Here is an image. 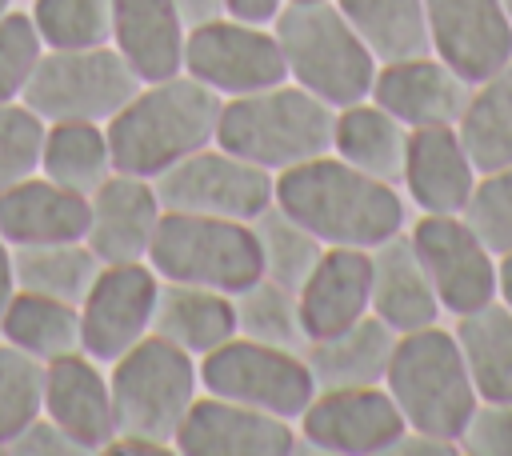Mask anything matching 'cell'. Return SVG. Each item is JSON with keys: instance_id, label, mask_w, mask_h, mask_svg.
I'll return each instance as SVG.
<instances>
[{"instance_id": "d6986e66", "label": "cell", "mask_w": 512, "mask_h": 456, "mask_svg": "<svg viewBox=\"0 0 512 456\" xmlns=\"http://www.w3.org/2000/svg\"><path fill=\"white\" fill-rule=\"evenodd\" d=\"M164 208L156 196V184L148 176L112 172L92 196H88V228L84 244L96 252L100 264H132L148 260L156 224Z\"/></svg>"}, {"instance_id": "8d00e7d4", "label": "cell", "mask_w": 512, "mask_h": 456, "mask_svg": "<svg viewBox=\"0 0 512 456\" xmlns=\"http://www.w3.org/2000/svg\"><path fill=\"white\" fill-rule=\"evenodd\" d=\"M44 412V364L0 340V452Z\"/></svg>"}, {"instance_id": "5bb4252c", "label": "cell", "mask_w": 512, "mask_h": 456, "mask_svg": "<svg viewBox=\"0 0 512 456\" xmlns=\"http://www.w3.org/2000/svg\"><path fill=\"white\" fill-rule=\"evenodd\" d=\"M156 288H160V276L152 272L148 260L100 264L92 288L76 304V312H80V352H88L100 364H112L136 340H144L152 332Z\"/></svg>"}, {"instance_id": "7c38bea8", "label": "cell", "mask_w": 512, "mask_h": 456, "mask_svg": "<svg viewBox=\"0 0 512 456\" xmlns=\"http://www.w3.org/2000/svg\"><path fill=\"white\" fill-rule=\"evenodd\" d=\"M408 236L440 296L444 316H464L496 300L500 260L460 212H416L408 220Z\"/></svg>"}, {"instance_id": "83f0119b", "label": "cell", "mask_w": 512, "mask_h": 456, "mask_svg": "<svg viewBox=\"0 0 512 456\" xmlns=\"http://www.w3.org/2000/svg\"><path fill=\"white\" fill-rule=\"evenodd\" d=\"M452 336L464 352L476 396L512 404V308L496 296L484 308L452 316Z\"/></svg>"}, {"instance_id": "f546056e", "label": "cell", "mask_w": 512, "mask_h": 456, "mask_svg": "<svg viewBox=\"0 0 512 456\" xmlns=\"http://www.w3.org/2000/svg\"><path fill=\"white\" fill-rule=\"evenodd\" d=\"M40 172L48 180L80 192V196H92L116 172L104 124H92V120H56V124H44Z\"/></svg>"}, {"instance_id": "4316f807", "label": "cell", "mask_w": 512, "mask_h": 456, "mask_svg": "<svg viewBox=\"0 0 512 456\" xmlns=\"http://www.w3.org/2000/svg\"><path fill=\"white\" fill-rule=\"evenodd\" d=\"M408 136L412 128H404L388 108H380L372 96L336 108V124H332V152L340 160H348L352 168L396 184L404 176V156H408Z\"/></svg>"}, {"instance_id": "f907efd6", "label": "cell", "mask_w": 512, "mask_h": 456, "mask_svg": "<svg viewBox=\"0 0 512 456\" xmlns=\"http://www.w3.org/2000/svg\"><path fill=\"white\" fill-rule=\"evenodd\" d=\"M292 4H316V0H292Z\"/></svg>"}, {"instance_id": "d6a6232c", "label": "cell", "mask_w": 512, "mask_h": 456, "mask_svg": "<svg viewBox=\"0 0 512 456\" xmlns=\"http://www.w3.org/2000/svg\"><path fill=\"white\" fill-rule=\"evenodd\" d=\"M100 272L96 252L84 240H52V244H20L12 248V280L24 292L56 296L80 304Z\"/></svg>"}, {"instance_id": "f1b7e54d", "label": "cell", "mask_w": 512, "mask_h": 456, "mask_svg": "<svg viewBox=\"0 0 512 456\" xmlns=\"http://www.w3.org/2000/svg\"><path fill=\"white\" fill-rule=\"evenodd\" d=\"M0 340L16 344L40 364H52L68 352H80V312L68 300L16 288L0 312Z\"/></svg>"}, {"instance_id": "f6af8a7d", "label": "cell", "mask_w": 512, "mask_h": 456, "mask_svg": "<svg viewBox=\"0 0 512 456\" xmlns=\"http://www.w3.org/2000/svg\"><path fill=\"white\" fill-rule=\"evenodd\" d=\"M172 8L180 12V20H184L188 28L208 24V20H216V16H228V12H224V0H172Z\"/></svg>"}, {"instance_id": "b9f144b4", "label": "cell", "mask_w": 512, "mask_h": 456, "mask_svg": "<svg viewBox=\"0 0 512 456\" xmlns=\"http://www.w3.org/2000/svg\"><path fill=\"white\" fill-rule=\"evenodd\" d=\"M4 456H80V448L40 412L12 444H8V452Z\"/></svg>"}, {"instance_id": "7dc6e473", "label": "cell", "mask_w": 512, "mask_h": 456, "mask_svg": "<svg viewBox=\"0 0 512 456\" xmlns=\"http://www.w3.org/2000/svg\"><path fill=\"white\" fill-rule=\"evenodd\" d=\"M496 296L512 308V252L500 256V272H496Z\"/></svg>"}, {"instance_id": "ab89813d", "label": "cell", "mask_w": 512, "mask_h": 456, "mask_svg": "<svg viewBox=\"0 0 512 456\" xmlns=\"http://www.w3.org/2000/svg\"><path fill=\"white\" fill-rule=\"evenodd\" d=\"M40 144L44 120L24 100L0 104V192L40 172Z\"/></svg>"}, {"instance_id": "d4e9b609", "label": "cell", "mask_w": 512, "mask_h": 456, "mask_svg": "<svg viewBox=\"0 0 512 456\" xmlns=\"http://www.w3.org/2000/svg\"><path fill=\"white\" fill-rule=\"evenodd\" d=\"M396 348V332L376 320L372 312L356 324L316 336L304 344V364L316 380V388H360V384H384L388 360Z\"/></svg>"}, {"instance_id": "9a60e30c", "label": "cell", "mask_w": 512, "mask_h": 456, "mask_svg": "<svg viewBox=\"0 0 512 456\" xmlns=\"http://www.w3.org/2000/svg\"><path fill=\"white\" fill-rule=\"evenodd\" d=\"M172 448L180 456H292L300 436L296 420L200 392L180 420Z\"/></svg>"}, {"instance_id": "277c9868", "label": "cell", "mask_w": 512, "mask_h": 456, "mask_svg": "<svg viewBox=\"0 0 512 456\" xmlns=\"http://www.w3.org/2000/svg\"><path fill=\"white\" fill-rule=\"evenodd\" d=\"M276 44L284 52V72L292 84L308 88L332 108L356 104L372 92L376 56L352 32L344 12L332 0L316 4H284L272 20Z\"/></svg>"}, {"instance_id": "44dd1931", "label": "cell", "mask_w": 512, "mask_h": 456, "mask_svg": "<svg viewBox=\"0 0 512 456\" xmlns=\"http://www.w3.org/2000/svg\"><path fill=\"white\" fill-rule=\"evenodd\" d=\"M368 260H372V300H368V312L376 320H384L396 336L404 332H416V328H428V324H440L444 320V308H440V296L412 248V236L408 228L380 240L376 248H368Z\"/></svg>"}, {"instance_id": "d590c367", "label": "cell", "mask_w": 512, "mask_h": 456, "mask_svg": "<svg viewBox=\"0 0 512 456\" xmlns=\"http://www.w3.org/2000/svg\"><path fill=\"white\" fill-rule=\"evenodd\" d=\"M44 48H92L112 36V0H28Z\"/></svg>"}, {"instance_id": "3957f363", "label": "cell", "mask_w": 512, "mask_h": 456, "mask_svg": "<svg viewBox=\"0 0 512 456\" xmlns=\"http://www.w3.org/2000/svg\"><path fill=\"white\" fill-rule=\"evenodd\" d=\"M332 124V104L292 80H280L260 92L224 100L216 120V144L276 176L284 168L332 152Z\"/></svg>"}, {"instance_id": "e0dca14e", "label": "cell", "mask_w": 512, "mask_h": 456, "mask_svg": "<svg viewBox=\"0 0 512 456\" xmlns=\"http://www.w3.org/2000/svg\"><path fill=\"white\" fill-rule=\"evenodd\" d=\"M428 44L464 80H484L512 60V20L500 0H424Z\"/></svg>"}, {"instance_id": "52a82bcc", "label": "cell", "mask_w": 512, "mask_h": 456, "mask_svg": "<svg viewBox=\"0 0 512 456\" xmlns=\"http://www.w3.org/2000/svg\"><path fill=\"white\" fill-rule=\"evenodd\" d=\"M148 264L160 280L200 284L216 292H240L260 276L256 232L248 220L164 212L148 248Z\"/></svg>"}, {"instance_id": "bcb514c9", "label": "cell", "mask_w": 512, "mask_h": 456, "mask_svg": "<svg viewBox=\"0 0 512 456\" xmlns=\"http://www.w3.org/2000/svg\"><path fill=\"white\" fill-rule=\"evenodd\" d=\"M16 292V280H12V244L0 236V312L8 304V296Z\"/></svg>"}, {"instance_id": "ac0fdd59", "label": "cell", "mask_w": 512, "mask_h": 456, "mask_svg": "<svg viewBox=\"0 0 512 456\" xmlns=\"http://www.w3.org/2000/svg\"><path fill=\"white\" fill-rule=\"evenodd\" d=\"M472 80L448 68L436 52H420L408 60H388L376 68L372 100L388 108L404 128H444L456 124L468 104Z\"/></svg>"}, {"instance_id": "74e56055", "label": "cell", "mask_w": 512, "mask_h": 456, "mask_svg": "<svg viewBox=\"0 0 512 456\" xmlns=\"http://www.w3.org/2000/svg\"><path fill=\"white\" fill-rule=\"evenodd\" d=\"M472 232L492 248V256H508L512 252V164L480 172L464 212H460Z\"/></svg>"}, {"instance_id": "1f68e13d", "label": "cell", "mask_w": 512, "mask_h": 456, "mask_svg": "<svg viewBox=\"0 0 512 456\" xmlns=\"http://www.w3.org/2000/svg\"><path fill=\"white\" fill-rule=\"evenodd\" d=\"M376 64L432 52L424 0H332Z\"/></svg>"}, {"instance_id": "f35d334b", "label": "cell", "mask_w": 512, "mask_h": 456, "mask_svg": "<svg viewBox=\"0 0 512 456\" xmlns=\"http://www.w3.org/2000/svg\"><path fill=\"white\" fill-rule=\"evenodd\" d=\"M40 56H44V40L28 8H8L0 16V104H12L24 96Z\"/></svg>"}, {"instance_id": "681fc988", "label": "cell", "mask_w": 512, "mask_h": 456, "mask_svg": "<svg viewBox=\"0 0 512 456\" xmlns=\"http://www.w3.org/2000/svg\"><path fill=\"white\" fill-rule=\"evenodd\" d=\"M504 4V12H508V20H512V0H500Z\"/></svg>"}, {"instance_id": "5b68a950", "label": "cell", "mask_w": 512, "mask_h": 456, "mask_svg": "<svg viewBox=\"0 0 512 456\" xmlns=\"http://www.w3.org/2000/svg\"><path fill=\"white\" fill-rule=\"evenodd\" d=\"M384 388L396 400L408 428L456 440L472 408L480 404L476 384L468 376L464 352L444 324H428L396 336Z\"/></svg>"}, {"instance_id": "e575fe53", "label": "cell", "mask_w": 512, "mask_h": 456, "mask_svg": "<svg viewBox=\"0 0 512 456\" xmlns=\"http://www.w3.org/2000/svg\"><path fill=\"white\" fill-rule=\"evenodd\" d=\"M232 308H236V336L304 352L308 332H304V320H300L296 288L276 284L268 276H256L252 284L232 292Z\"/></svg>"}, {"instance_id": "6da1fadb", "label": "cell", "mask_w": 512, "mask_h": 456, "mask_svg": "<svg viewBox=\"0 0 512 456\" xmlns=\"http://www.w3.org/2000/svg\"><path fill=\"white\" fill-rule=\"evenodd\" d=\"M276 204L340 248H376L412 220V204L396 184L352 168L336 152L276 172Z\"/></svg>"}, {"instance_id": "4fadbf2b", "label": "cell", "mask_w": 512, "mask_h": 456, "mask_svg": "<svg viewBox=\"0 0 512 456\" xmlns=\"http://www.w3.org/2000/svg\"><path fill=\"white\" fill-rule=\"evenodd\" d=\"M404 416L384 384L360 388H316L308 408L296 416V452L324 456H388L404 432Z\"/></svg>"}, {"instance_id": "484cf974", "label": "cell", "mask_w": 512, "mask_h": 456, "mask_svg": "<svg viewBox=\"0 0 512 456\" xmlns=\"http://www.w3.org/2000/svg\"><path fill=\"white\" fill-rule=\"evenodd\" d=\"M152 332L200 360L204 352H212L236 336L232 296L216 292V288H200V284L160 280L156 308H152Z\"/></svg>"}, {"instance_id": "30bf717a", "label": "cell", "mask_w": 512, "mask_h": 456, "mask_svg": "<svg viewBox=\"0 0 512 456\" xmlns=\"http://www.w3.org/2000/svg\"><path fill=\"white\" fill-rule=\"evenodd\" d=\"M164 212H196L224 220H256L276 200V176L216 140L152 176Z\"/></svg>"}, {"instance_id": "603a6c76", "label": "cell", "mask_w": 512, "mask_h": 456, "mask_svg": "<svg viewBox=\"0 0 512 456\" xmlns=\"http://www.w3.org/2000/svg\"><path fill=\"white\" fill-rule=\"evenodd\" d=\"M84 228H88V196L48 180L44 172H32L0 192V236L12 248L84 240Z\"/></svg>"}, {"instance_id": "ee69618b", "label": "cell", "mask_w": 512, "mask_h": 456, "mask_svg": "<svg viewBox=\"0 0 512 456\" xmlns=\"http://www.w3.org/2000/svg\"><path fill=\"white\" fill-rule=\"evenodd\" d=\"M284 4L288 0H224V12L236 20H252V24H272Z\"/></svg>"}, {"instance_id": "2e32d148", "label": "cell", "mask_w": 512, "mask_h": 456, "mask_svg": "<svg viewBox=\"0 0 512 456\" xmlns=\"http://www.w3.org/2000/svg\"><path fill=\"white\" fill-rule=\"evenodd\" d=\"M44 416L80 448V456H100L120 432L108 364L88 352H68L44 364Z\"/></svg>"}, {"instance_id": "60d3db41", "label": "cell", "mask_w": 512, "mask_h": 456, "mask_svg": "<svg viewBox=\"0 0 512 456\" xmlns=\"http://www.w3.org/2000/svg\"><path fill=\"white\" fill-rule=\"evenodd\" d=\"M464 456H512V404L480 400L456 436Z\"/></svg>"}, {"instance_id": "7bdbcfd3", "label": "cell", "mask_w": 512, "mask_h": 456, "mask_svg": "<svg viewBox=\"0 0 512 456\" xmlns=\"http://www.w3.org/2000/svg\"><path fill=\"white\" fill-rule=\"evenodd\" d=\"M388 456H460V444L448 436H432L420 428H404L396 436V444L388 448Z\"/></svg>"}, {"instance_id": "8fae6325", "label": "cell", "mask_w": 512, "mask_h": 456, "mask_svg": "<svg viewBox=\"0 0 512 456\" xmlns=\"http://www.w3.org/2000/svg\"><path fill=\"white\" fill-rule=\"evenodd\" d=\"M184 72L208 84L220 100L248 96V92L288 80L284 52L276 44L272 24H252L236 16H216L208 24L188 28Z\"/></svg>"}, {"instance_id": "8992f818", "label": "cell", "mask_w": 512, "mask_h": 456, "mask_svg": "<svg viewBox=\"0 0 512 456\" xmlns=\"http://www.w3.org/2000/svg\"><path fill=\"white\" fill-rule=\"evenodd\" d=\"M108 388L120 428L116 436H144L172 448L180 420L200 396V364L192 352L148 332L108 364Z\"/></svg>"}, {"instance_id": "ffe728a7", "label": "cell", "mask_w": 512, "mask_h": 456, "mask_svg": "<svg viewBox=\"0 0 512 456\" xmlns=\"http://www.w3.org/2000/svg\"><path fill=\"white\" fill-rule=\"evenodd\" d=\"M480 168L472 164L456 124L416 128L408 136L400 192L416 212H464Z\"/></svg>"}, {"instance_id": "ba28073f", "label": "cell", "mask_w": 512, "mask_h": 456, "mask_svg": "<svg viewBox=\"0 0 512 456\" xmlns=\"http://www.w3.org/2000/svg\"><path fill=\"white\" fill-rule=\"evenodd\" d=\"M136 88H140V76L128 68V60L112 44L44 48L20 100L44 124H56V120L108 124Z\"/></svg>"}, {"instance_id": "7402d4cb", "label": "cell", "mask_w": 512, "mask_h": 456, "mask_svg": "<svg viewBox=\"0 0 512 456\" xmlns=\"http://www.w3.org/2000/svg\"><path fill=\"white\" fill-rule=\"evenodd\" d=\"M368 300H372L368 248L328 244L324 256L316 260V268L308 272V280L296 288V304H300L308 340L332 336V332L356 324L360 316H368Z\"/></svg>"}, {"instance_id": "9c48e42d", "label": "cell", "mask_w": 512, "mask_h": 456, "mask_svg": "<svg viewBox=\"0 0 512 456\" xmlns=\"http://www.w3.org/2000/svg\"><path fill=\"white\" fill-rule=\"evenodd\" d=\"M200 392L264 408L272 416L296 420L316 396V380L304 364V352L232 336L200 360Z\"/></svg>"}, {"instance_id": "7a4b0ae2", "label": "cell", "mask_w": 512, "mask_h": 456, "mask_svg": "<svg viewBox=\"0 0 512 456\" xmlns=\"http://www.w3.org/2000/svg\"><path fill=\"white\" fill-rule=\"evenodd\" d=\"M224 100L188 72L140 84L128 104L104 124L116 172L160 176L176 160L216 140Z\"/></svg>"}, {"instance_id": "c3c4849f", "label": "cell", "mask_w": 512, "mask_h": 456, "mask_svg": "<svg viewBox=\"0 0 512 456\" xmlns=\"http://www.w3.org/2000/svg\"><path fill=\"white\" fill-rule=\"evenodd\" d=\"M8 8H16V0H0V16H4Z\"/></svg>"}, {"instance_id": "4dcf8cb0", "label": "cell", "mask_w": 512, "mask_h": 456, "mask_svg": "<svg viewBox=\"0 0 512 456\" xmlns=\"http://www.w3.org/2000/svg\"><path fill=\"white\" fill-rule=\"evenodd\" d=\"M456 132L480 172L512 164V60L472 84Z\"/></svg>"}, {"instance_id": "836d02e7", "label": "cell", "mask_w": 512, "mask_h": 456, "mask_svg": "<svg viewBox=\"0 0 512 456\" xmlns=\"http://www.w3.org/2000/svg\"><path fill=\"white\" fill-rule=\"evenodd\" d=\"M252 232H256V252H260V276L288 284V288H300L328 248L312 228H304L276 200L252 220Z\"/></svg>"}, {"instance_id": "cb8c5ba5", "label": "cell", "mask_w": 512, "mask_h": 456, "mask_svg": "<svg viewBox=\"0 0 512 456\" xmlns=\"http://www.w3.org/2000/svg\"><path fill=\"white\" fill-rule=\"evenodd\" d=\"M184 40L188 24L172 0H112L108 44L128 60L140 84L184 72Z\"/></svg>"}]
</instances>
